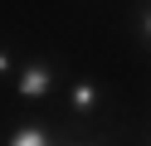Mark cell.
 I'll list each match as a JSON object with an SVG mask.
<instances>
[{"label":"cell","instance_id":"obj_1","mask_svg":"<svg viewBox=\"0 0 151 146\" xmlns=\"http://www.w3.org/2000/svg\"><path fill=\"white\" fill-rule=\"evenodd\" d=\"M54 97H63V107H68V136L73 141H83L78 132H88V122L107 107V88H102L93 73H73Z\"/></svg>","mask_w":151,"mask_h":146},{"label":"cell","instance_id":"obj_2","mask_svg":"<svg viewBox=\"0 0 151 146\" xmlns=\"http://www.w3.org/2000/svg\"><path fill=\"white\" fill-rule=\"evenodd\" d=\"M15 97L24 107H44L54 93H59V58L49 54H29V58H15Z\"/></svg>","mask_w":151,"mask_h":146},{"label":"cell","instance_id":"obj_3","mask_svg":"<svg viewBox=\"0 0 151 146\" xmlns=\"http://www.w3.org/2000/svg\"><path fill=\"white\" fill-rule=\"evenodd\" d=\"M59 141H73V136L63 127H54L49 117H20L5 132V146H59Z\"/></svg>","mask_w":151,"mask_h":146},{"label":"cell","instance_id":"obj_4","mask_svg":"<svg viewBox=\"0 0 151 146\" xmlns=\"http://www.w3.org/2000/svg\"><path fill=\"white\" fill-rule=\"evenodd\" d=\"M132 24H137V44L146 49V34H151V10H146V0H137V15H132Z\"/></svg>","mask_w":151,"mask_h":146},{"label":"cell","instance_id":"obj_5","mask_svg":"<svg viewBox=\"0 0 151 146\" xmlns=\"http://www.w3.org/2000/svg\"><path fill=\"white\" fill-rule=\"evenodd\" d=\"M10 73H15V49L5 44V39H0V83H5Z\"/></svg>","mask_w":151,"mask_h":146}]
</instances>
